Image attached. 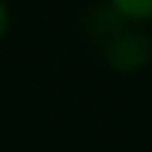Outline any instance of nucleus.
<instances>
[{"label":"nucleus","mask_w":152,"mask_h":152,"mask_svg":"<svg viewBox=\"0 0 152 152\" xmlns=\"http://www.w3.org/2000/svg\"><path fill=\"white\" fill-rule=\"evenodd\" d=\"M149 57H152V39H146L137 30L119 27L104 42V60L116 72H137L149 63Z\"/></svg>","instance_id":"f257e3e1"},{"label":"nucleus","mask_w":152,"mask_h":152,"mask_svg":"<svg viewBox=\"0 0 152 152\" xmlns=\"http://www.w3.org/2000/svg\"><path fill=\"white\" fill-rule=\"evenodd\" d=\"M107 6L122 21H152V0H107Z\"/></svg>","instance_id":"f03ea898"},{"label":"nucleus","mask_w":152,"mask_h":152,"mask_svg":"<svg viewBox=\"0 0 152 152\" xmlns=\"http://www.w3.org/2000/svg\"><path fill=\"white\" fill-rule=\"evenodd\" d=\"M9 27H12V12H9V6H6V0H0V42L6 39Z\"/></svg>","instance_id":"7ed1b4c3"}]
</instances>
